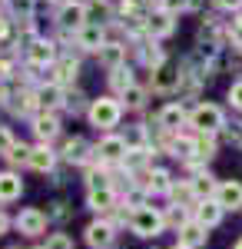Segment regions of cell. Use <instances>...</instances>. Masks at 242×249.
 Returning <instances> with one entry per match:
<instances>
[{"label":"cell","mask_w":242,"mask_h":249,"mask_svg":"<svg viewBox=\"0 0 242 249\" xmlns=\"http://www.w3.org/2000/svg\"><path fill=\"white\" fill-rule=\"evenodd\" d=\"M90 206H93L96 213H106V210H113V203H116V196H113V190L106 186V190H90Z\"/></svg>","instance_id":"cell-23"},{"label":"cell","mask_w":242,"mask_h":249,"mask_svg":"<svg viewBox=\"0 0 242 249\" xmlns=\"http://www.w3.org/2000/svg\"><path fill=\"white\" fill-rule=\"evenodd\" d=\"M212 150H216V143H212V136H209V133H203L199 140H192V153L199 156V160H209Z\"/></svg>","instance_id":"cell-25"},{"label":"cell","mask_w":242,"mask_h":249,"mask_svg":"<svg viewBox=\"0 0 242 249\" xmlns=\"http://www.w3.org/2000/svg\"><path fill=\"white\" fill-rule=\"evenodd\" d=\"M7 160L10 163H30V146H23V143H17L10 153H7Z\"/></svg>","instance_id":"cell-32"},{"label":"cell","mask_w":242,"mask_h":249,"mask_svg":"<svg viewBox=\"0 0 242 249\" xmlns=\"http://www.w3.org/2000/svg\"><path fill=\"white\" fill-rule=\"evenodd\" d=\"M14 146H17V143H14V136H10V130H7V126H0V153L7 156L10 150H14Z\"/></svg>","instance_id":"cell-34"},{"label":"cell","mask_w":242,"mask_h":249,"mask_svg":"<svg viewBox=\"0 0 242 249\" xmlns=\"http://www.w3.org/2000/svg\"><path fill=\"white\" fill-rule=\"evenodd\" d=\"M86 116H90V123H93L96 130H113L120 123V116H123V103L113 100V96H100V100L90 103Z\"/></svg>","instance_id":"cell-1"},{"label":"cell","mask_w":242,"mask_h":249,"mask_svg":"<svg viewBox=\"0 0 242 249\" xmlns=\"http://www.w3.org/2000/svg\"><path fill=\"white\" fill-rule=\"evenodd\" d=\"M27 60H30L34 67H47V63L56 60V47L50 40H34V43L27 47Z\"/></svg>","instance_id":"cell-10"},{"label":"cell","mask_w":242,"mask_h":249,"mask_svg":"<svg viewBox=\"0 0 242 249\" xmlns=\"http://www.w3.org/2000/svg\"><path fill=\"white\" fill-rule=\"evenodd\" d=\"M83 7H86V23H93V27H106L113 20V3L110 0H86Z\"/></svg>","instance_id":"cell-11"},{"label":"cell","mask_w":242,"mask_h":249,"mask_svg":"<svg viewBox=\"0 0 242 249\" xmlns=\"http://www.w3.org/2000/svg\"><path fill=\"white\" fill-rule=\"evenodd\" d=\"M216 203H219L223 210H239L242 206V183L239 179L219 183V186H216Z\"/></svg>","instance_id":"cell-9"},{"label":"cell","mask_w":242,"mask_h":249,"mask_svg":"<svg viewBox=\"0 0 242 249\" xmlns=\"http://www.w3.org/2000/svg\"><path fill=\"white\" fill-rule=\"evenodd\" d=\"M110 87H113V90H120V93H126V90L133 87V73H130L126 63L116 67V70H110Z\"/></svg>","instance_id":"cell-24"},{"label":"cell","mask_w":242,"mask_h":249,"mask_svg":"<svg viewBox=\"0 0 242 249\" xmlns=\"http://www.w3.org/2000/svg\"><path fill=\"white\" fill-rule=\"evenodd\" d=\"M130 226L136 236H159L163 232V226H166V219H163V213L149 210V206H139V210L133 213Z\"/></svg>","instance_id":"cell-3"},{"label":"cell","mask_w":242,"mask_h":249,"mask_svg":"<svg viewBox=\"0 0 242 249\" xmlns=\"http://www.w3.org/2000/svg\"><path fill=\"white\" fill-rule=\"evenodd\" d=\"M219 10H242V0H216Z\"/></svg>","instance_id":"cell-36"},{"label":"cell","mask_w":242,"mask_h":249,"mask_svg":"<svg viewBox=\"0 0 242 249\" xmlns=\"http://www.w3.org/2000/svg\"><path fill=\"white\" fill-rule=\"evenodd\" d=\"M123 60H126V47H120V43H103V47H100V63H103L106 70L123 67Z\"/></svg>","instance_id":"cell-17"},{"label":"cell","mask_w":242,"mask_h":249,"mask_svg":"<svg viewBox=\"0 0 242 249\" xmlns=\"http://www.w3.org/2000/svg\"><path fill=\"white\" fill-rule=\"evenodd\" d=\"M159 10H163V14H169V17H176V14L189 10V0H159Z\"/></svg>","instance_id":"cell-29"},{"label":"cell","mask_w":242,"mask_h":249,"mask_svg":"<svg viewBox=\"0 0 242 249\" xmlns=\"http://www.w3.org/2000/svg\"><path fill=\"white\" fill-rule=\"evenodd\" d=\"M76 43H80L83 50H96V53H100V47H103V27L83 23V27L76 30Z\"/></svg>","instance_id":"cell-13"},{"label":"cell","mask_w":242,"mask_h":249,"mask_svg":"<svg viewBox=\"0 0 242 249\" xmlns=\"http://www.w3.org/2000/svg\"><path fill=\"white\" fill-rule=\"evenodd\" d=\"M229 103H232L236 110H242V80H236V83L229 87Z\"/></svg>","instance_id":"cell-35"},{"label":"cell","mask_w":242,"mask_h":249,"mask_svg":"<svg viewBox=\"0 0 242 249\" xmlns=\"http://www.w3.org/2000/svg\"><path fill=\"white\" fill-rule=\"evenodd\" d=\"M53 163H56V156L50 153L47 146H34L27 166H30V170H37V173H50V170H53Z\"/></svg>","instance_id":"cell-20"},{"label":"cell","mask_w":242,"mask_h":249,"mask_svg":"<svg viewBox=\"0 0 242 249\" xmlns=\"http://www.w3.org/2000/svg\"><path fill=\"white\" fill-rule=\"evenodd\" d=\"M189 123H192L199 133L212 136V133H219V130L225 126V116H223V110H219L216 103H199V107L189 113Z\"/></svg>","instance_id":"cell-2"},{"label":"cell","mask_w":242,"mask_h":249,"mask_svg":"<svg viewBox=\"0 0 242 249\" xmlns=\"http://www.w3.org/2000/svg\"><path fill=\"white\" fill-rule=\"evenodd\" d=\"M43 249H73V239L67 236V232H53L50 239H47V246Z\"/></svg>","instance_id":"cell-30"},{"label":"cell","mask_w":242,"mask_h":249,"mask_svg":"<svg viewBox=\"0 0 242 249\" xmlns=\"http://www.w3.org/2000/svg\"><path fill=\"white\" fill-rule=\"evenodd\" d=\"M14 223H17V230L23 232V236H43V232H47V216L40 210H23Z\"/></svg>","instance_id":"cell-6"},{"label":"cell","mask_w":242,"mask_h":249,"mask_svg":"<svg viewBox=\"0 0 242 249\" xmlns=\"http://www.w3.org/2000/svg\"><path fill=\"white\" fill-rule=\"evenodd\" d=\"M56 23H60L63 30H80V27L86 23V7H83L80 0L63 3V7H60V14H56Z\"/></svg>","instance_id":"cell-5"},{"label":"cell","mask_w":242,"mask_h":249,"mask_svg":"<svg viewBox=\"0 0 242 249\" xmlns=\"http://www.w3.org/2000/svg\"><path fill=\"white\" fill-rule=\"evenodd\" d=\"M219 219H223V206H219L216 199H203V203L196 206V223H199V226L209 230V226H216Z\"/></svg>","instance_id":"cell-15"},{"label":"cell","mask_w":242,"mask_h":249,"mask_svg":"<svg viewBox=\"0 0 242 249\" xmlns=\"http://www.w3.org/2000/svg\"><path fill=\"white\" fill-rule=\"evenodd\" d=\"M186 120V110H183V103H166L159 116H156V123L163 126V130H179V123Z\"/></svg>","instance_id":"cell-14"},{"label":"cell","mask_w":242,"mask_h":249,"mask_svg":"<svg viewBox=\"0 0 242 249\" xmlns=\"http://www.w3.org/2000/svg\"><path fill=\"white\" fill-rule=\"evenodd\" d=\"M179 243H183V246H189V249L203 246V243H206V226H199L196 219H192V223H186V226L179 230Z\"/></svg>","instance_id":"cell-21"},{"label":"cell","mask_w":242,"mask_h":249,"mask_svg":"<svg viewBox=\"0 0 242 249\" xmlns=\"http://www.w3.org/2000/svg\"><path fill=\"white\" fill-rule=\"evenodd\" d=\"M0 96H3V93H0Z\"/></svg>","instance_id":"cell-42"},{"label":"cell","mask_w":242,"mask_h":249,"mask_svg":"<svg viewBox=\"0 0 242 249\" xmlns=\"http://www.w3.org/2000/svg\"><path fill=\"white\" fill-rule=\"evenodd\" d=\"M236 249H242V239H239V243H236Z\"/></svg>","instance_id":"cell-40"},{"label":"cell","mask_w":242,"mask_h":249,"mask_svg":"<svg viewBox=\"0 0 242 249\" xmlns=\"http://www.w3.org/2000/svg\"><path fill=\"white\" fill-rule=\"evenodd\" d=\"M192 193H196V196H209V193H216V183H212V176H199V179L192 183Z\"/></svg>","instance_id":"cell-31"},{"label":"cell","mask_w":242,"mask_h":249,"mask_svg":"<svg viewBox=\"0 0 242 249\" xmlns=\"http://www.w3.org/2000/svg\"><path fill=\"white\" fill-rule=\"evenodd\" d=\"M229 37H232V43L236 47H242V10L232 17V27H229Z\"/></svg>","instance_id":"cell-33"},{"label":"cell","mask_w":242,"mask_h":249,"mask_svg":"<svg viewBox=\"0 0 242 249\" xmlns=\"http://www.w3.org/2000/svg\"><path fill=\"white\" fill-rule=\"evenodd\" d=\"M179 77H183V73H179L173 63L163 60V63L153 70V90H156V93H173V90L179 87Z\"/></svg>","instance_id":"cell-4"},{"label":"cell","mask_w":242,"mask_h":249,"mask_svg":"<svg viewBox=\"0 0 242 249\" xmlns=\"http://www.w3.org/2000/svg\"><path fill=\"white\" fill-rule=\"evenodd\" d=\"M146 30L153 34V37H169V34L176 30V23H173V17H169V14H163V10H159V14H153V17H149Z\"/></svg>","instance_id":"cell-22"},{"label":"cell","mask_w":242,"mask_h":249,"mask_svg":"<svg viewBox=\"0 0 242 249\" xmlns=\"http://www.w3.org/2000/svg\"><path fill=\"white\" fill-rule=\"evenodd\" d=\"M7 230V216H3V213H0V232Z\"/></svg>","instance_id":"cell-38"},{"label":"cell","mask_w":242,"mask_h":249,"mask_svg":"<svg viewBox=\"0 0 242 249\" xmlns=\"http://www.w3.org/2000/svg\"><path fill=\"white\" fill-rule=\"evenodd\" d=\"M173 249H189V246H183V243H179V246H173Z\"/></svg>","instance_id":"cell-39"},{"label":"cell","mask_w":242,"mask_h":249,"mask_svg":"<svg viewBox=\"0 0 242 249\" xmlns=\"http://www.w3.org/2000/svg\"><path fill=\"white\" fill-rule=\"evenodd\" d=\"M76 77V60H60L56 63V83H70Z\"/></svg>","instance_id":"cell-28"},{"label":"cell","mask_w":242,"mask_h":249,"mask_svg":"<svg viewBox=\"0 0 242 249\" xmlns=\"http://www.w3.org/2000/svg\"><path fill=\"white\" fill-rule=\"evenodd\" d=\"M146 190H153V193H163V190H169V173H166V170H153V173H149Z\"/></svg>","instance_id":"cell-27"},{"label":"cell","mask_w":242,"mask_h":249,"mask_svg":"<svg viewBox=\"0 0 242 249\" xmlns=\"http://www.w3.org/2000/svg\"><path fill=\"white\" fill-rule=\"evenodd\" d=\"M10 249H17V246H10Z\"/></svg>","instance_id":"cell-41"},{"label":"cell","mask_w":242,"mask_h":249,"mask_svg":"<svg viewBox=\"0 0 242 249\" xmlns=\"http://www.w3.org/2000/svg\"><path fill=\"white\" fill-rule=\"evenodd\" d=\"M93 153L100 156V163H116V160L126 156V140H123V136H103Z\"/></svg>","instance_id":"cell-7"},{"label":"cell","mask_w":242,"mask_h":249,"mask_svg":"<svg viewBox=\"0 0 242 249\" xmlns=\"http://www.w3.org/2000/svg\"><path fill=\"white\" fill-rule=\"evenodd\" d=\"M63 160H67V163H86V160H90V143H86L83 136L67 140V146H63Z\"/></svg>","instance_id":"cell-16"},{"label":"cell","mask_w":242,"mask_h":249,"mask_svg":"<svg viewBox=\"0 0 242 249\" xmlns=\"http://www.w3.org/2000/svg\"><path fill=\"white\" fill-rule=\"evenodd\" d=\"M7 30H10V27H7V20H0V40L7 37Z\"/></svg>","instance_id":"cell-37"},{"label":"cell","mask_w":242,"mask_h":249,"mask_svg":"<svg viewBox=\"0 0 242 249\" xmlns=\"http://www.w3.org/2000/svg\"><path fill=\"white\" fill-rule=\"evenodd\" d=\"M113 239H116V232H113V226L106 223V219H96V223L86 226V243H90L93 249H110Z\"/></svg>","instance_id":"cell-8"},{"label":"cell","mask_w":242,"mask_h":249,"mask_svg":"<svg viewBox=\"0 0 242 249\" xmlns=\"http://www.w3.org/2000/svg\"><path fill=\"white\" fill-rule=\"evenodd\" d=\"M34 133H37L40 140H53V136L60 133V120H56L50 110H47V113H40L37 120H34Z\"/></svg>","instance_id":"cell-19"},{"label":"cell","mask_w":242,"mask_h":249,"mask_svg":"<svg viewBox=\"0 0 242 249\" xmlns=\"http://www.w3.org/2000/svg\"><path fill=\"white\" fill-rule=\"evenodd\" d=\"M20 193H23V179L17 173L3 170L0 173V203H14V199H20Z\"/></svg>","instance_id":"cell-12"},{"label":"cell","mask_w":242,"mask_h":249,"mask_svg":"<svg viewBox=\"0 0 242 249\" xmlns=\"http://www.w3.org/2000/svg\"><path fill=\"white\" fill-rule=\"evenodd\" d=\"M123 100H126V107H130V110H139V107H143V103H146V90H143V87H136V83H133L130 90H126V93H123Z\"/></svg>","instance_id":"cell-26"},{"label":"cell","mask_w":242,"mask_h":249,"mask_svg":"<svg viewBox=\"0 0 242 249\" xmlns=\"http://www.w3.org/2000/svg\"><path fill=\"white\" fill-rule=\"evenodd\" d=\"M34 100H37V107H43V110H53V107L63 103V90H60V83H50V87H40L37 93H34Z\"/></svg>","instance_id":"cell-18"}]
</instances>
